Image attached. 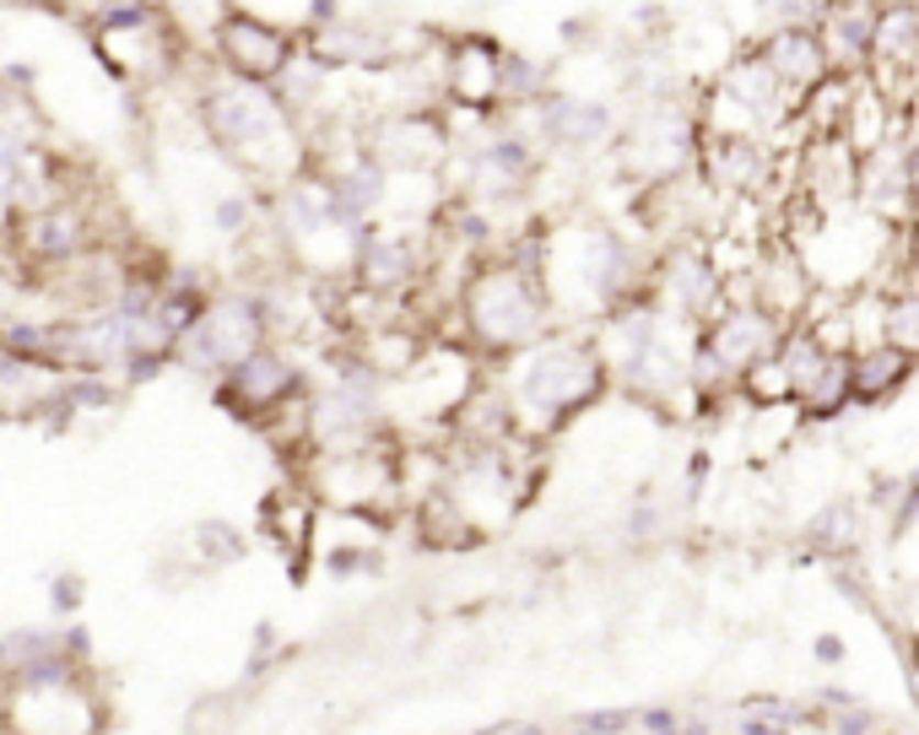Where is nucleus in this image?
<instances>
[{
    "mask_svg": "<svg viewBox=\"0 0 919 735\" xmlns=\"http://www.w3.org/2000/svg\"><path fill=\"white\" fill-rule=\"evenodd\" d=\"M503 55L509 44L487 38V33H460L439 44V98L481 120V114H503Z\"/></svg>",
    "mask_w": 919,
    "mask_h": 735,
    "instance_id": "nucleus-10",
    "label": "nucleus"
},
{
    "mask_svg": "<svg viewBox=\"0 0 919 735\" xmlns=\"http://www.w3.org/2000/svg\"><path fill=\"white\" fill-rule=\"evenodd\" d=\"M655 244L633 238L611 216H557L541 222V276L557 325H600L617 309L650 298Z\"/></svg>",
    "mask_w": 919,
    "mask_h": 735,
    "instance_id": "nucleus-1",
    "label": "nucleus"
},
{
    "mask_svg": "<svg viewBox=\"0 0 919 735\" xmlns=\"http://www.w3.org/2000/svg\"><path fill=\"white\" fill-rule=\"evenodd\" d=\"M60 633H66V655L76 660L81 670H92V627L81 622V616H70V622H60Z\"/></svg>",
    "mask_w": 919,
    "mask_h": 735,
    "instance_id": "nucleus-19",
    "label": "nucleus"
},
{
    "mask_svg": "<svg viewBox=\"0 0 919 735\" xmlns=\"http://www.w3.org/2000/svg\"><path fill=\"white\" fill-rule=\"evenodd\" d=\"M698 152H704V114H698V98L687 92H655V98H639L633 114L622 120V135L611 146V168L644 190V185H665V179H682L698 168Z\"/></svg>",
    "mask_w": 919,
    "mask_h": 735,
    "instance_id": "nucleus-5",
    "label": "nucleus"
},
{
    "mask_svg": "<svg viewBox=\"0 0 919 735\" xmlns=\"http://www.w3.org/2000/svg\"><path fill=\"white\" fill-rule=\"evenodd\" d=\"M552 325H557V309L541 276V222H530L509 244L470 260L450 303V331L439 335L470 346L481 363H503Z\"/></svg>",
    "mask_w": 919,
    "mask_h": 735,
    "instance_id": "nucleus-2",
    "label": "nucleus"
},
{
    "mask_svg": "<svg viewBox=\"0 0 919 735\" xmlns=\"http://www.w3.org/2000/svg\"><path fill=\"white\" fill-rule=\"evenodd\" d=\"M817 660H822V666H844V638H839V633H822V638H817Z\"/></svg>",
    "mask_w": 919,
    "mask_h": 735,
    "instance_id": "nucleus-21",
    "label": "nucleus"
},
{
    "mask_svg": "<svg viewBox=\"0 0 919 735\" xmlns=\"http://www.w3.org/2000/svg\"><path fill=\"white\" fill-rule=\"evenodd\" d=\"M730 725L735 731H811V714H800L789 703H746V709H735Z\"/></svg>",
    "mask_w": 919,
    "mask_h": 735,
    "instance_id": "nucleus-17",
    "label": "nucleus"
},
{
    "mask_svg": "<svg viewBox=\"0 0 919 735\" xmlns=\"http://www.w3.org/2000/svg\"><path fill=\"white\" fill-rule=\"evenodd\" d=\"M492 374L503 385L514 433L541 444L563 438L579 416H590L611 396V363L600 352L595 325H552L514 357L492 363Z\"/></svg>",
    "mask_w": 919,
    "mask_h": 735,
    "instance_id": "nucleus-3",
    "label": "nucleus"
},
{
    "mask_svg": "<svg viewBox=\"0 0 919 735\" xmlns=\"http://www.w3.org/2000/svg\"><path fill=\"white\" fill-rule=\"evenodd\" d=\"M265 341H276L265 287H228V292L211 298V309L196 325L179 335V368H190L200 379H222L233 363L261 352Z\"/></svg>",
    "mask_w": 919,
    "mask_h": 735,
    "instance_id": "nucleus-6",
    "label": "nucleus"
},
{
    "mask_svg": "<svg viewBox=\"0 0 919 735\" xmlns=\"http://www.w3.org/2000/svg\"><path fill=\"white\" fill-rule=\"evenodd\" d=\"M81 601H87V579H81L76 568H60V573H49V611H55L60 622H70V616L81 611Z\"/></svg>",
    "mask_w": 919,
    "mask_h": 735,
    "instance_id": "nucleus-18",
    "label": "nucleus"
},
{
    "mask_svg": "<svg viewBox=\"0 0 919 735\" xmlns=\"http://www.w3.org/2000/svg\"><path fill=\"white\" fill-rule=\"evenodd\" d=\"M724 298H730V281H724L720 260L709 255V238H671L655 249L650 303H660L665 314H676L687 325H704Z\"/></svg>",
    "mask_w": 919,
    "mask_h": 735,
    "instance_id": "nucleus-8",
    "label": "nucleus"
},
{
    "mask_svg": "<svg viewBox=\"0 0 919 735\" xmlns=\"http://www.w3.org/2000/svg\"><path fill=\"white\" fill-rule=\"evenodd\" d=\"M535 141L546 146V157H574V163H595L611 157L617 135H622V109L606 92H574V87H552L541 92L530 109H520Z\"/></svg>",
    "mask_w": 919,
    "mask_h": 735,
    "instance_id": "nucleus-7",
    "label": "nucleus"
},
{
    "mask_svg": "<svg viewBox=\"0 0 919 735\" xmlns=\"http://www.w3.org/2000/svg\"><path fill=\"white\" fill-rule=\"evenodd\" d=\"M0 76H5L11 87H22V92H27V87L38 81V70H33V66H22V60H11V66H0Z\"/></svg>",
    "mask_w": 919,
    "mask_h": 735,
    "instance_id": "nucleus-22",
    "label": "nucleus"
},
{
    "mask_svg": "<svg viewBox=\"0 0 919 735\" xmlns=\"http://www.w3.org/2000/svg\"><path fill=\"white\" fill-rule=\"evenodd\" d=\"M196 114L211 146L265 190L298 179L314 163V141L303 131V120L270 81H244L217 66V76L196 92Z\"/></svg>",
    "mask_w": 919,
    "mask_h": 735,
    "instance_id": "nucleus-4",
    "label": "nucleus"
},
{
    "mask_svg": "<svg viewBox=\"0 0 919 735\" xmlns=\"http://www.w3.org/2000/svg\"><path fill=\"white\" fill-rule=\"evenodd\" d=\"M919 357H909L893 341H871L854 352V405H882L893 396H904V385L915 379Z\"/></svg>",
    "mask_w": 919,
    "mask_h": 735,
    "instance_id": "nucleus-13",
    "label": "nucleus"
},
{
    "mask_svg": "<svg viewBox=\"0 0 919 735\" xmlns=\"http://www.w3.org/2000/svg\"><path fill=\"white\" fill-rule=\"evenodd\" d=\"M250 552V541L239 525H228V520H206L196 525V557L200 568H228V563H239Z\"/></svg>",
    "mask_w": 919,
    "mask_h": 735,
    "instance_id": "nucleus-15",
    "label": "nucleus"
},
{
    "mask_svg": "<svg viewBox=\"0 0 919 735\" xmlns=\"http://www.w3.org/2000/svg\"><path fill=\"white\" fill-rule=\"evenodd\" d=\"M346 11H341V0H309V16H303V33H320L330 22H341Z\"/></svg>",
    "mask_w": 919,
    "mask_h": 735,
    "instance_id": "nucleus-20",
    "label": "nucleus"
},
{
    "mask_svg": "<svg viewBox=\"0 0 919 735\" xmlns=\"http://www.w3.org/2000/svg\"><path fill=\"white\" fill-rule=\"evenodd\" d=\"M909 190H915L919 205V125H909Z\"/></svg>",
    "mask_w": 919,
    "mask_h": 735,
    "instance_id": "nucleus-23",
    "label": "nucleus"
},
{
    "mask_svg": "<svg viewBox=\"0 0 919 735\" xmlns=\"http://www.w3.org/2000/svg\"><path fill=\"white\" fill-rule=\"evenodd\" d=\"M11 216H16V249H22V260H33V266H44V270L76 266V260H87L92 244H98L92 211L76 205L70 196L33 205L27 216H22V211H11Z\"/></svg>",
    "mask_w": 919,
    "mask_h": 735,
    "instance_id": "nucleus-11",
    "label": "nucleus"
},
{
    "mask_svg": "<svg viewBox=\"0 0 919 735\" xmlns=\"http://www.w3.org/2000/svg\"><path fill=\"white\" fill-rule=\"evenodd\" d=\"M757 49H763L768 66L785 76V87H795L800 98H806L828 70H839L828 38H822V22H779V27H768V33L757 38Z\"/></svg>",
    "mask_w": 919,
    "mask_h": 735,
    "instance_id": "nucleus-12",
    "label": "nucleus"
},
{
    "mask_svg": "<svg viewBox=\"0 0 919 735\" xmlns=\"http://www.w3.org/2000/svg\"><path fill=\"white\" fill-rule=\"evenodd\" d=\"M882 335H887L893 346H904L909 357H919V287L915 281L887 287V320H882Z\"/></svg>",
    "mask_w": 919,
    "mask_h": 735,
    "instance_id": "nucleus-14",
    "label": "nucleus"
},
{
    "mask_svg": "<svg viewBox=\"0 0 919 735\" xmlns=\"http://www.w3.org/2000/svg\"><path fill=\"white\" fill-rule=\"evenodd\" d=\"M174 363H179V346H135L131 357L120 363V374H114V379H120V385H125V396H131V390H146L152 379H163Z\"/></svg>",
    "mask_w": 919,
    "mask_h": 735,
    "instance_id": "nucleus-16",
    "label": "nucleus"
},
{
    "mask_svg": "<svg viewBox=\"0 0 919 735\" xmlns=\"http://www.w3.org/2000/svg\"><path fill=\"white\" fill-rule=\"evenodd\" d=\"M11 644H5V633H0V698H5V692H11Z\"/></svg>",
    "mask_w": 919,
    "mask_h": 735,
    "instance_id": "nucleus-24",
    "label": "nucleus"
},
{
    "mask_svg": "<svg viewBox=\"0 0 919 735\" xmlns=\"http://www.w3.org/2000/svg\"><path fill=\"white\" fill-rule=\"evenodd\" d=\"M211 55H217V66L228 70V76L281 81L287 66L303 55V38L287 33V27H276V22H265V16H255V11L228 5L217 16V27H211Z\"/></svg>",
    "mask_w": 919,
    "mask_h": 735,
    "instance_id": "nucleus-9",
    "label": "nucleus"
}]
</instances>
